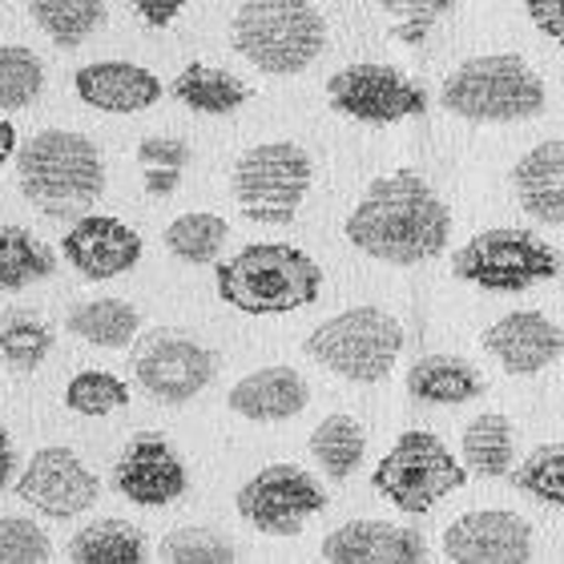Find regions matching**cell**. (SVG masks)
I'll return each instance as SVG.
<instances>
[{
  "label": "cell",
  "instance_id": "obj_3",
  "mask_svg": "<svg viewBox=\"0 0 564 564\" xmlns=\"http://www.w3.org/2000/svg\"><path fill=\"white\" fill-rule=\"evenodd\" d=\"M323 291V267L291 242H250L218 262V299L242 315H291Z\"/></svg>",
  "mask_w": 564,
  "mask_h": 564
},
{
  "label": "cell",
  "instance_id": "obj_17",
  "mask_svg": "<svg viewBox=\"0 0 564 564\" xmlns=\"http://www.w3.org/2000/svg\"><path fill=\"white\" fill-rule=\"evenodd\" d=\"M480 347L508 376H536L564 355V330L541 311H512L484 330Z\"/></svg>",
  "mask_w": 564,
  "mask_h": 564
},
{
  "label": "cell",
  "instance_id": "obj_33",
  "mask_svg": "<svg viewBox=\"0 0 564 564\" xmlns=\"http://www.w3.org/2000/svg\"><path fill=\"white\" fill-rule=\"evenodd\" d=\"M45 89V65L29 45H0V113L33 106Z\"/></svg>",
  "mask_w": 564,
  "mask_h": 564
},
{
  "label": "cell",
  "instance_id": "obj_24",
  "mask_svg": "<svg viewBox=\"0 0 564 564\" xmlns=\"http://www.w3.org/2000/svg\"><path fill=\"white\" fill-rule=\"evenodd\" d=\"M138 327H141L138 306L126 303V299H89V303L69 306V315H65V330L85 343H94V347H101V351L130 347Z\"/></svg>",
  "mask_w": 564,
  "mask_h": 564
},
{
  "label": "cell",
  "instance_id": "obj_2",
  "mask_svg": "<svg viewBox=\"0 0 564 564\" xmlns=\"http://www.w3.org/2000/svg\"><path fill=\"white\" fill-rule=\"evenodd\" d=\"M24 202L45 218H82L106 194V158L77 130H45L17 150Z\"/></svg>",
  "mask_w": 564,
  "mask_h": 564
},
{
  "label": "cell",
  "instance_id": "obj_34",
  "mask_svg": "<svg viewBox=\"0 0 564 564\" xmlns=\"http://www.w3.org/2000/svg\"><path fill=\"white\" fill-rule=\"evenodd\" d=\"M65 408L77 415H113L130 408V388L113 371H82L65 388Z\"/></svg>",
  "mask_w": 564,
  "mask_h": 564
},
{
  "label": "cell",
  "instance_id": "obj_15",
  "mask_svg": "<svg viewBox=\"0 0 564 564\" xmlns=\"http://www.w3.org/2000/svg\"><path fill=\"white\" fill-rule=\"evenodd\" d=\"M444 556L456 564H524L532 561V524L505 508L464 512L444 529Z\"/></svg>",
  "mask_w": 564,
  "mask_h": 564
},
{
  "label": "cell",
  "instance_id": "obj_4",
  "mask_svg": "<svg viewBox=\"0 0 564 564\" xmlns=\"http://www.w3.org/2000/svg\"><path fill=\"white\" fill-rule=\"evenodd\" d=\"M230 45L254 69L294 77L327 48V21L311 0H242L230 21Z\"/></svg>",
  "mask_w": 564,
  "mask_h": 564
},
{
  "label": "cell",
  "instance_id": "obj_19",
  "mask_svg": "<svg viewBox=\"0 0 564 564\" xmlns=\"http://www.w3.org/2000/svg\"><path fill=\"white\" fill-rule=\"evenodd\" d=\"M73 89L85 106L97 113H141V109L158 106L165 85L158 73L133 61H94L73 73Z\"/></svg>",
  "mask_w": 564,
  "mask_h": 564
},
{
  "label": "cell",
  "instance_id": "obj_30",
  "mask_svg": "<svg viewBox=\"0 0 564 564\" xmlns=\"http://www.w3.org/2000/svg\"><path fill=\"white\" fill-rule=\"evenodd\" d=\"M364 452L367 435L359 427V420H351V415L335 412L311 432V456L318 459V468L327 471L330 480H347L364 464Z\"/></svg>",
  "mask_w": 564,
  "mask_h": 564
},
{
  "label": "cell",
  "instance_id": "obj_20",
  "mask_svg": "<svg viewBox=\"0 0 564 564\" xmlns=\"http://www.w3.org/2000/svg\"><path fill=\"white\" fill-rule=\"evenodd\" d=\"M230 412L254 423H282L294 420L311 403V388L294 367H259L242 376L226 395Z\"/></svg>",
  "mask_w": 564,
  "mask_h": 564
},
{
  "label": "cell",
  "instance_id": "obj_5",
  "mask_svg": "<svg viewBox=\"0 0 564 564\" xmlns=\"http://www.w3.org/2000/svg\"><path fill=\"white\" fill-rule=\"evenodd\" d=\"M549 101L541 73L517 53L471 57L447 73L440 106L464 121H529Z\"/></svg>",
  "mask_w": 564,
  "mask_h": 564
},
{
  "label": "cell",
  "instance_id": "obj_32",
  "mask_svg": "<svg viewBox=\"0 0 564 564\" xmlns=\"http://www.w3.org/2000/svg\"><path fill=\"white\" fill-rule=\"evenodd\" d=\"M138 165L141 174H145V194L150 198H170L182 186V174H186L189 165V145L182 138H165V133L141 138Z\"/></svg>",
  "mask_w": 564,
  "mask_h": 564
},
{
  "label": "cell",
  "instance_id": "obj_40",
  "mask_svg": "<svg viewBox=\"0 0 564 564\" xmlns=\"http://www.w3.org/2000/svg\"><path fill=\"white\" fill-rule=\"evenodd\" d=\"M130 4L150 29H165V24L177 21V12L186 9L189 0H130Z\"/></svg>",
  "mask_w": 564,
  "mask_h": 564
},
{
  "label": "cell",
  "instance_id": "obj_23",
  "mask_svg": "<svg viewBox=\"0 0 564 564\" xmlns=\"http://www.w3.org/2000/svg\"><path fill=\"white\" fill-rule=\"evenodd\" d=\"M170 97L182 101L194 113H206V118H226L250 101L247 82H238L235 73L218 69V65H206V61H189L186 69L170 82Z\"/></svg>",
  "mask_w": 564,
  "mask_h": 564
},
{
  "label": "cell",
  "instance_id": "obj_10",
  "mask_svg": "<svg viewBox=\"0 0 564 564\" xmlns=\"http://www.w3.org/2000/svg\"><path fill=\"white\" fill-rule=\"evenodd\" d=\"M238 517L267 536H299L327 508V488L299 464H267L235 496Z\"/></svg>",
  "mask_w": 564,
  "mask_h": 564
},
{
  "label": "cell",
  "instance_id": "obj_31",
  "mask_svg": "<svg viewBox=\"0 0 564 564\" xmlns=\"http://www.w3.org/2000/svg\"><path fill=\"white\" fill-rule=\"evenodd\" d=\"M53 351V327L36 311L12 306L0 315V359L12 371H36Z\"/></svg>",
  "mask_w": 564,
  "mask_h": 564
},
{
  "label": "cell",
  "instance_id": "obj_37",
  "mask_svg": "<svg viewBox=\"0 0 564 564\" xmlns=\"http://www.w3.org/2000/svg\"><path fill=\"white\" fill-rule=\"evenodd\" d=\"M53 544L33 520L0 517V564H48Z\"/></svg>",
  "mask_w": 564,
  "mask_h": 564
},
{
  "label": "cell",
  "instance_id": "obj_13",
  "mask_svg": "<svg viewBox=\"0 0 564 564\" xmlns=\"http://www.w3.org/2000/svg\"><path fill=\"white\" fill-rule=\"evenodd\" d=\"M12 488H17V496H21L24 505L36 508L48 520L82 517V512H89L97 505V496H101V480L65 444L36 447L33 456H29V468L17 471Z\"/></svg>",
  "mask_w": 564,
  "mask_h": 564
},
{
  "label": "cell",
  "instance_id": "obj_1",
  "mask_svg": "<svg viewBox=\"0 0 564 564\" xmlns=\"http://www.w3.org/2000/svg\"><path fill=\"white\" fill-rule=\"evenodd\" d=\"M343 235L367 259L388 267H420L447 250L452 210L423 174L395 170L364 189Z\"/></svg>",
  "mask_w": 564,
  "mask_h": 564
},
{
  "label": "cell",
  "instance_id": "obj_29",
  "mask_svg": "<svg viewBox=\"0 0 564 564\" xmlns=\"http://www.w3.org/2000/svg\"><path fill=\"white\" fill-rule=\"evenodd\" d=\"M226 238H230V223H226V218H218V214H210V210H194L165 226L162 242L177 262L210 267V262H218V254H223Z\"/></svg>",
  "mask_w": 564,
  "mask_h": 564
},
{
  "label": "cell",
  "instance_id": "obj_26",
  "mask_svg": "<svg viewBox=\"0 0 564 564\" xmlns=\"http://www.w3.org/2000/svg\"><path fill=\"white\" fill-rule=\"evenodd\" d=\"M69 556L77 564H141L150 549L145 532L130 520H94L69 541Z\"/></svg>",
  "mask_w": 564,
  "mask_h": 564
},
{
  "label": "cell",
  "instance_id": "obj_42",
  "mask_svg": "<svg viewBox=\"0 0 564 564\" xmlns=\"http://www.w3.org/2000/svg\"><path fill=\"white\" fill-rule=\"evenodd\" d=\"M12 153H17V130H12V121H0V165L9 162Z\"/></svg>",
  "mask_w": 564,
  "mask_h": 564
},
{
  "label": "cell",
  "instance_id": "obj_14",
  "mask_svg": "<svg viewBox=\"0 0 564 564\" xmlns=\"http://www.w3.org/2000/svg\"><path fill=\"white\" fill-rule=\"evenodd\" d=\"M113 488L138 508H165L186 496L189 471L165 435L138 432L113 464Z\"/></svg>",
  "mask_w": 564,
  "mask_h": 564
},
{
  "label": "cell",
  "instance_id": "obj_39",
  "mask_svg": "<svg viewBox=\"0 0 564 564\" xmlns=\"http://www.w3.org/2000/svg\"><path fill=\"white\" fill-rule=\"evenodd\" d=\"M524 9H529V21L564 48V0H524Z\"/></svg>",
  "mask_w": 564,
  "mask_h": 564
},
{
  "label": "cell",
  "instance_id": "obj_38",
  "mask_svg": "<svg viewBox=\"0 0 564 564\" xmlns=\"http://www.w3.org/2000/svg\"><path fill=\"white\" fill-rule=\"evenodd\" d=\"M379 9L403 21V36L408 41H420L435 21H444L447 12L456 9V0H376Z\"/></svg>",
  "mask_w": 564,
  "mask_h": 564
},
{
  "label": "cell",
  "instance_id": "obj_35",
  "mask_svg": "<svg viewBox=\"0 0 564 564\" xmlns=\"http://www.w3.org/2000/svg\"><path fill=\"white\" fill-rule=\"evenodd\" d=\"M162 561H170V564H235L238 549H235V541H230L226 532L189 524V529L165 532Z\"/></svg>",
  "mask_w": 564,
  "mask_h": 564
},
{
  "label": "cell",
  "instance_id": "obj_6",
  "mask_svg": "<svg viewBox=\"0 0 564 564\" xmlns=\"http://www.w3.org/2000/svg\"><path fill=\"white\" fill-rule=\"evenodd\" d=\"M303 351L318 367L351 383H379L395 371V359L403 351V327L383 306H351L323 318L306 335Z\"/></svg>",
  "mask_w": 564,
  "mask_h": 564
},
{
  "label": "cell",
  "instance_id": "obj_18",
  "mask_svg": "<svg viewBox=\"0 0 564 564\" xmlns=\"http://www.w3.org/2000/svg\"><path fill=\"white\" fill-rule=\"evenodd\" d=\"M323 561L330 564H420L427 561V544L415 529L388 520H351L327 532Z\"/></svg>",
  "mask_w": 564,
  "mask_h": 564
},
{
  "label": "cell",
  "instance_id": "obj_25",
  "mask_svg": "<svg viewBox=\"0 0 564 564\" xmlns=\"http://www.w3.org/2000/svg\"><path fill=\"white\" fill-rule=\"evenodd\" d=\"M57 254L48 242L24 230V226L0 223V291H24L33 282L53 279Z\"/></svg>",
  "mask_w": 564,
  "mask_h": 564
},
{
  "label": "cell",
  "instance_id": "obj_16",
  "mask_svg": "<svg viewBox=\"0 0 564 564\" xmlns=\"http://www.w3.org/2000/svg\"><path fill=\"white\" fill-rule=\"evenodd\" d=\"M141 235L113 214H82L61 238V259L89 282H109L141 262Z\"/></svg>",
  "mask_w": 564,
  "mask_h": 564
},
{
  "label": "cell",
  "instance_id": "obj_8",
  "mask_svg": "<svg viewBox=\"0 0 564 564\" xmlns=\"http://www.w3.org/2000/svg\"><path fill=\"white\" fill-rule=\"evenodd\" d=\"M452 274L459 282L480 286V291L517 294L536 286V282L556 279L561 274V254L541 235H532V230L496 226V230L468 238L452 254Z\"/></svg>",
  "mask_w": 564,
  "mask_h": 564
},
{
  "label": "cell",
  "instance_id": "obj_22",
  "mask_svg": "<svg viewBox=\"0 0 564 564\" xmlns=\"http://www.w3.org/2000/svg\"><path fill=\"white\" fill-rule=\"evenodd\" d=\"M408 395L420 403L459 408L484 395V376L459 355H423L408 371Z\"/></svg>",
  "mask_w": 564,
  "mask_h": 564
},
{
  "label": "cell",
  "instance_id": "obj_41",
  "mask_svg": "<svg viewBox=\"0 0 564 564\" xmlns=\"http://www.w3.org/2000/svg\"><path fill=\"white\" fill-rule=\"evenodd\" d=\"M17 480V447H12V435L9 427L0 423V492Z\"/></svg>",
  "mask_w": 564,
  "mask_h": 564
},
{
  "label": "cell",
  "instance_id": "obj_11",
  "mask_svg": "<svg viewBox=\"0 0 564 564\" xmlns=\"http://www.w3.org/2000/svg\"><path fill=\"white\" fill-rule=\"evenodd\" d=\"M327 101L335 113L359 126H395V121L420 118L427 109V94L420 85L403 77L395 65H379V61H355L330 73Z\"/></svg>",
  "mask_w": 564,
  "mask_h": 564
},
{
  "label": "cell",
  "instance_id": "obj_21",
  "mask_svg": "<svg viewBox=\"0 0 564 564\" xmlns=\"http://www.w3.org/2000/svg\"><path fill=\"white\" fill-rule=\"evenodd\" d=\"M512 194L529 218L564 226V138L532 145L512 170Z\"/></svg>",
  "mask_w": 564,
  "mask_h": 564
},
{
  "label": "cell",
  "instance_id": "obj_27",
  "mask_svg": "<svg viewBox=\"0 0 564 564\" xmlns=\"http://www.w3.org/2000/svg\"><path fill=\"white\" fill-rule=\"evenodd\" d=\"M57 48H82L106 24V0H24Z\"/></svg>",
  "mask_w": 564,
  "mask_h": 564
},
{
  "label": "cell",
  "instance_id": "obj_7",
  "mask_svg": "<svg viewBox=\"0 0 564 564\" xmlns=\"http://www.w3.org/2000/svg\"><path fill=\"white\" fill-rule=\"evenodd\" d=\"M311 182H315V165L299 141L250 145L230 174L238 210L262 226H291L311 194Z\"/></svg>",
  "mask_w": 564,
  "mask_h": 564
},
{
  "label": "cell",
  "instance_id": "obj_12",
  "mask_svg": "<svg viewBox=\"0 0 564 564\" xmlns=\"http://www.w3.org/2000/svg\"><path fill=\"white\" fill-rule=\"evenodd\" d=\"M214 371H218V359L210 347L177 330H153L133 351L138 388L162 403H189L210 388Z\"/></svg>",
  "mask_w": 564,
  "mask_h": 564
},
{
  "label": "cell",
  "instance_id": "obj_28",
  "mask_svg": "<svg viewBox=\"0 0 564 564\" xmlns=\"http://www.w3.org/2000/svg\"><path fill=\"white\" fill-rule=\"evenodd\" d=\"M512 423L500 412H484L464 427V444H459V456H464V468L471 476H508L512 468Z\"/></svg>",
  "mask_w": 564,
  "mask_h": 564
},
{
  "label": "cell",
  "instance_id": "obj_36",
  "mask_svg": "<svg viewBox=\"0 0 564 564\" xmlns=\"http://www.w3.org/2000/svg\"><path fill=\"white\" fill-rule=\"evenodd\" d=\"M512 484H517L520 492L536 496L541 505L564 508V444L532 447L524 464L512 471Z\"/></svg>",
  "mask_w": 564,
  "mask_h": 564
},
{
  "label": "cell",
  "instance_id": "obj_9",
  "mask_svg": "<svg viewBox=\"0 0 564 564\" xmlns=\"http://www.w3.org/2000/svg\"><path fill=\"white\" fill-rule=\"evenodd\" d=\"M371 484L400 512L420 517V512H432L444 496L459 492L468 484V468L447 452V444L440 435L412 427V432H403L391 444L388 456L379 459Z\"/></svg>",
  "mask_w": 564,
  "mask_h": 564
}]
</instances>
